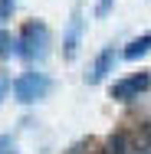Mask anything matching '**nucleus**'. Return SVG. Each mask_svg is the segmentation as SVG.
I'll return each mask as SVG.
<instances>
[{
  "label": "nucleus",
  "mask_w": 151,
  "mask_h": 154,
  "mask_svg": "<svg viewBox=\"0 0 151 154\" xmlns=\"http://www.w3.org/2000/svg\"><path fill=\"white\" fill-rule=\"evenodd\" d=\"M53 89V82H49V75H43V72H23V75H17L13 79V98L20 102V105H33V102H43L46 95Z\"/></svg>",
  "instance_id": "f03ea898"
},
{
  "label": "nucleus",
  "mask_w": 151,
  "mask_h": 154,
  "mask_svg": "<svg viewBox=\"0 0 151 154\" xmlns=\"http://www.w3.org/2000/svg\"><path fill=\"white\" fill-rule=\"evenodd\" d=\"M151 89V72H135V75H125L118 82H112V98L115 102H131V98H141Z\"/></svg>",
  "instance_id": "7ed1b4c3"
},
{
  "label": "nucleus",
  "mask_w": 151,
  "mask_h": 154,
  "mask_svg": "<svg viewBox=\"0 0 151 154\" xmlns=\"http://www.w3.org/2000/svg\"><path fill=\"white\" fill-rule=\"evenodd\" d=\"M151 53V33H141V36H135L125 49H121V59H128V62H138L141 56H148Z\"/></svg>",
  "instance_id": "0eeeda50"
},
{
  "label": "nucleus",
  "mask_w": 151,
  "mask_h": 154,
  "mask_svg": "<svg viewBox=\"0 0 151 154\" xmlns=\"http://www.w3.org/2000/svg\"><path fill=\"white\" fill-rule=\"evenodd\" d=\"M13 53L23 56L27 62H39L49 53V30L43 20H27L20 33H17V43H13Z\"/></svg>",
  "instance_id": "f257e3e1"
},
{
  "label": "nucleus",
  "mask_w": 151,
  "mask_h": 154,
  "mask_svg": "<svg viewBox=\"0 0 151 154\" xmlns=\"http://www.w3.org/2000/svg\"><path fill=\"white\" fill-rule=\"evenodd\" d=\"M115 59H118V56H115V49H112V46H109V49H102V53L95 56V62H92V69L86 72V82H89V85L105 82V79H109V72L115 69Z\"/></svg>",
  "instance_id": "39448f33"
},
{
  "label": "nucleus",
  "mask_w": 151,
  "mask_h": 154,
  "mask_svg": "<svg viewBox=\"0 0 151 154\" xmlns=\"http://www.w3.org/2000/svg\"><path fill=\"white\" fill-rule=\"evenodd\" d=\"M0 154H20V151H17V138H13V134H0Z\"/></svg>",
  "instance_id": "1a4fd4ad"
},
{
  "label": "nucleus",
  "mask_w": 151,
  "mask_h": 154,
  "mask_svg": "<svg viewBox=\"0 0 151 154\" xmlns=\"http://www.w3.org/2000/svg\"><path fill=\"white\" fill-rule=\"evenodd\" d=\"M135 151H138V141H135L131 131H115V134H109V138L102 141V148H99V154H135Z\"/></svg>",
  "instance_id": "423d86ee"
},
{
  "label": "nucleus",
  "mask_w": 151,
  "mask_h": 154,
  "mask_svg": "<svg viewBox=\"0 0 151 154\" xmlns=\"http://www.w3.org/2000/svg\"><path fill=\"white\" fill-rule=\"evenodd\" d=\"M13 10H17V0H0V23H3V20H10V17H13Z\"/></svg>",
  "instance_id": "9d476101"
},
{
  "label": "nucleus",
  "mask_w": 151,
  "mask_h": 154,
  "mask_svg": "<svg viewBox=\"0 0 151 154\" xmlns=\"http://www.w3.org/2000/svg\"><path fill=\"white\" fill-rule=\"evenodd\" d=\"M10 89H13V82H10V75H3V72H0V102L7 98V92H10Z\"/></svg>",
  "instance_id": "f8f14e48"
},
{
  "label": "nucleus",
  "mask_w": 151,
  "mask_h": 154,
  "mask_svg": "<svg viewBox=\"0 0 151 154\" xmlns=\"http://www.w3.org/2000/svg\"><path fill=\"white\" fill-rule=\"evenodd\" d=\"M112 3H115V0H99V7H95V17H109V13H112Z\"/></svg>",
  "instance_id": "9b49d317"
},
{
  "label": "nucleus",
  "mask_w": 151,
  "mask_h": 154,
  "mask_svg": "<svg viewBox=\"0 0 151 154\" xmlns=\"http://www.w3.org/2000/svg\"><path fill=\"white\" fill-rule=\"evenodd\" d=\"M13 43H17V39H13L10 33H7V30H0V59L13 53Z\"/></svg>",
  "instance_id": "6e6552de"
},
{
  "label": "nucleus",
  "mask_w": 151,
  "mask_h": 154,
  "mask_svg": "<svg viewBox=\"0 0 151 154\" xmlns=\"http://www.w3.org/2000/svg\"><path fill=\"white\" fill-rule=\"evenodd\" d=\"M79 39H82V10L76 7L72 17H69L66 36H62V56H66V59H76V53H79Z\"/></svg>",
  "instance_id": "20e7f679"
}]
</instances>
